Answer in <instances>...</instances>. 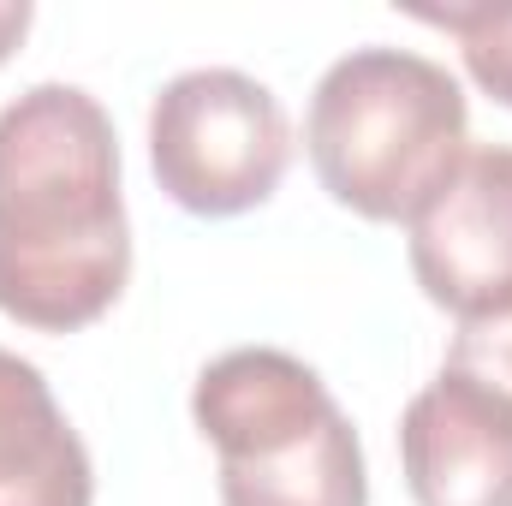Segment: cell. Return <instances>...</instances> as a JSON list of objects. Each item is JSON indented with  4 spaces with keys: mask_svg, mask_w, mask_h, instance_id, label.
<instances>
[{
    "mask_svg": "<svg viewBox=\"0 0 512 506\" xmlns=\"http://www.w3.org/2000/svg\"><path fill=\"white\" fill-rule=\"evenodd\" d=\"M411 274L459 322L512 310V149H465L453 179L411 215Z\"/></svg>",
    "mask_w": 512,
    "mask_h": 506,
    "instance_id": "obj_5",
    "label": "cell"
},
{
    "mask_svg": "<svg viewBox=\"0 0 512 506\" xmlns=\"http://www.w3.org/2000/svg\"><path fill=\"white\" fill-rule=\"evenodd\" d=\"M96 471L42 370L0 346V506H90Z\"/></svg>",
    "mask_w": 512,
    "mask_h": 506,
    "instance_id": "obj_7",
    "label": "cell"
},
{
    "mask_svg": "<svg viewBox=\"0 0 512 506\" xmlns=\"http://www.w3.org/2000/svg\"><path fill=\"white\" fill-rule=\"evenodd\" d=\"M423 24L447 30L465 54V72L512 108V6H465V12H417Z\"/></svg>",
    "mask_w": 512,
    "mask_h": 506,
    "instance_id": "obj_8",
    "label": "cell"
},
{
    "mask_svg": "<svg viewBox=\"0 0 512 506\" xmlns=\"http://www.w3.org/2000/svg\"><path fill=\"white\" fill-rule=\"evenodd\" d=\"M131 280L120 137L78 84H36L0 108V316L78 334Z\"/></svg>",
    "mask_w": 512,
    "mask_h": 506,
    "instance_id": "obj_1",
    "label": "cell"
},
{
    "mask_svg": "<svg viewBox=\"0 0 512 506\" xmlns=\"http://www.w3.org/2000/svg\"><path fill=\"white\" fill-rule=\"evenodd\" d=\"M447 370H459V376L483 381V387H495V393L512 399V310L483 316V322H459Z\"/></svg>",
    "mask_w": 512,
    "mask_h": 506,
    "instance_id": "obj_9",
    "label": "cell"
},
{
    "mask_svg": "<svg viewBox=\"0 0 512 506\" xmlns=\"http://www.w3.org/2000/svg\"><path fill=\"white\" fill-rule=\"evenodd\" d=\"M471 108L447 66L411 48H352L310 96L304 149L334 203L364 221H411L465 161Z\"/></svg>",
    "mask_w": 512,
    "mask_h": 506,
    "instance_id": "obj_2",
    "label": "cell"
},
{
    "mask_svg": "<svg viewBox=\"0 0 512 506\" xmlns=\"http://www.w3.org/2000/svg\"><path fill=\"white\" fill-rule=\"evenodd\" d=\"M191 417L221 453V506H370L352 417L292 352L239 346L215 358Z\"/></svg>",
    "mask_w": 512,
    "mask_h": 506,
    "instance_id": "obj_3",
    "label": "cell"
},
{
    "mask_svg": "<svg viewBox=\"0 0 512 506\" xmlns=\"http://www.w3.org/2000/svg\"><path fill=\"white\" fill-rule=\"evenodd\" d=\"M30 18H36V12H30L24 0H0V66H6V60H12V48L24 42Z\"/></svg>",
    "mask_w": 512,
    "mask_h": 506,
    "instance_id": "obj_10",
    "label": "cell"
},
{
    "mask_svg": "<svg viewBox=\"0 0 512 506\" xmlns=\"http://www.w3.org/2000/svg\"><path fill=\"white\" fill-rule=\"evenodd\" d=\"M292 161V126L268 84L227 66L173 78L149 108V167L161 191L203 221L262 209Z\"/></svg>",
    "mask_w": 512,
    "mask_h": 506,
    "instance_id": "obj_4",
    "label": "cell"
},
{
    "mask_svg": "<svg viewBox=\"0 0 512 506\" xmlns=\"http://www.w3.org/2000/svg\"><path fill=\"white\" fill-rule=\"evenodd\" d=\"M399 465L417 506H512V399L441 370L399 417Z\"/></svg>",
    "mask_w": 512,
    "mask_h": 506,
    "instance_id": "obj_6",
    "label": "cell"
}]
</instances>
